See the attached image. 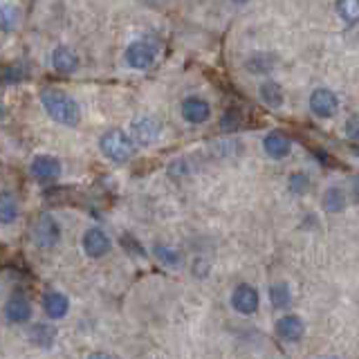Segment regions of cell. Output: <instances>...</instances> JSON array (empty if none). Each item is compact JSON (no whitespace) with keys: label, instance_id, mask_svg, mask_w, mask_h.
<instances>
[{"label":"cell","instance_id":"18","mask_svg":"<svg viewBox=\"0 0 359 359\" xmlns=\"http://www.w3.org/2000/svg\"><path fill=\"white\" fill-rule=\"evenodd\" d=\"M269 301H272V306L276 310H285L290 303H292V292H290V285L285 280H278V283L269 285Z\"/></svg>","mask_w":359,"mask_h":359},{"label":"cell","instance_id":"19","mask_svg":"<svg viewBox=\"0 0 359 359\" xmlns=\"http://www.w3.org/2000/svg\"><path fill=\"white\" fill-rule=\"evenodd\" d=\"M346 207V194L339 187H330L328 191L323 194V209L330 211V213H339Z\"/></svg>","mask_w":359,"mask_h":359},{"label":"cell","instance_id":"32","mask_svg":"<svg viewBox=\"0 0 359 359\" xmlns=\"http://www.w3.org/2000/svg\"><path fill=\"white\" fill-rule=\"evenodd\" d=\"M142 3H155V0H142Z\"/></svg>","mask_w":359,"mask_h":359},{"label":"cell","instance_id":"30","mask_svg":"<svg viewBox=\"0 0 359 359\" xmlns=\"http://www.w3.org/2000/svg\"><path fill=\"white\" fill-rule=\"evenodd\" d=\"M88 359H112V357L108 353H93Z\"/></svg>","mask_w":359,"mask_h":359},{"label":"cell","instance_id":"3","mask_svg":"<svg viewBox=\"0 0 359 359\" xmlns=\"http://www.w3.org/2000/svg\"><path fill=\"white\" fill-rule=\"evenodd\" d=\"M160 135H162V121L157 117L144 115V117L133 119V123H130V137L142 146H149V144L157 142Z\"/></svg>","mask_w":359,"mask_h":359},{"label":"cell","instance_id":"26","mask_svg":"<svg viewBox=\"0 0 359 359\" xmlns=\"http://www.w3.org/2000/svg\"><path fill=\"white\" fill-rule=\"evenodd\" d=\"M222 130H233V128H238L241 126V112L236 110V108H229L227 112L222 115Z\"/></svg>","mask_w":359,"mask_h":359},{"label":"cell","instance_id":"33","mask_svg":"<svg viewBox=\"0 0 359 359\" xmlns=\"http://www.w3.org/2000/svg\"><path fill=\"white\" fill-rule=\"evenodd\" d=\"M233 3H245V0H233Z\"/></svg>","mask_w":359,"mask_h":359},{"label":"cell","instance_id":"10","mask_svg":"<svg viewBox=\"0 0 359 359\" xmlns=\"http://www.w3.org/2000/svg\"><path fill=\"white\" fill-rule=\"evenodd\" d=\"M5 317L9 323H25L32 319V306L22 294H11L5 303Z\"/></svg>","mask_w":359,"mask_h":359},{"label":"cell","instance_id":"15","mask_svg":"<svg viewBox=\"0 0 359 359\" xmlns=\"http://www.w3.org/2000/svg\"><path fill=\"white\" fill-rule=\"evenodd\" d=\"M52 65H54V70H56V72L70 74V72H74L76 67H79V56H76L70 48H65V45H61V48H56V50L52 52Z\"/></svg>","mask_w":359,"mask_h":359},{"label":"cell","instance_id":"8","mask_svg":"<svg viewBox=\"0 0 359 359\" xmlns=\"http://www.w3.org/2000/svg\"><path fill=\"white\" fill-rule=\"evenodd\" d=\"M32 175L34 180H39L43 184L54 182V180L61 175V162L52 155H39L36 160L32 162Z\"/></svg>","mask_w":359,"mask_h":359},{"label":"cell","instance_id":"28","mask_svg":"<svg viewBox=\"0 0 359 359\" xmlns=\"http://www.w3.org/2000/svg\"><path fill=\"white\" fill-rule=\"evenodd\" d=\"M348 135H351L353 140H359V119L348 121Z\"/></svg>","mask_w":359,"mask_h":359},{"label":"cell","instance_id":"31","mask_svg":"<svg viewBox=\"0 0 359 359\" xmlns=\"http://www.w3.org/2000/svg\"><path fill=\"white\" fill-rule=\"evenodd\" d=\"M353 153H355V155H359V146H353Z\"/></svg>","mask_w":359,"mask_h":359},{"label":"cell","instance_id":"23","mask_svg":"<svg viewBox=\"0 0 359 359\" xmlns=\"http://www.w3.org/2000/svg\"><path fill=\"white\" fill-rule=\"evenodd\" d=\"M155 256L160 258L162 265H168V267H177L180 263H182V256H180L173 247H168V245H157L155 247Z\"/></svg>","mask_w":359,"mask_h":359},{"label":"cell","instance_id":"22","mask_svg":"<svg viewBox=\"0 0 359 359\" xmlns=\"http://www.w3.org/2000/svg\"><path fill=\"white\" fill-rule=\"evenodd\" d=\"M274 56H269V54H256L254 59L247 61V70L254 72V74H261V72H269L272 70V65H274Z\"/></svg>","mask_w":359,"mask_h":359},{"label":"cell","instance_id":"27","mask_svg":"<svg viewBox=\"0 0 359 359\" xmlns=\"http://www.w3.org/2000/svg\"><path fill=\"white\" fill-rule=\"evenodd\" d=\"M22 76H25V74H22V67L20 65H9V67H5V83H16V81H20Z\"/></svg>","mask_w":359,"mask_h":359},{"label":"cell","instance_id":"16","mask_svg":"<svg viewBox=\"0 0 359 359\" xmlns=\"http://www.w3.org/2000/svg\"><path fill=\"white\" fill-rule=\"evenodd\" d=\"M56 339V328L48 323H34L29 328V341L41 348H50Z\"/></svg>","mask_w":359,"mask_h":359},{"label":"cell","instance_id":"9","mask_svg":"<svg viewBox=\"0 0 359 359\" xmlns=\"http://www.w3.org/2000/svg\"><path fill=\"white\" fill-rule=\"evenodd\" d=\"M81 245H83V252L88 256H93V258H101V256H106L110 252V238L101 229H97V227L88 229L83 233Z\"/></svg>","mask_w":359,"mask_h":359},{"label":"cell","instance_id":"4","mask_svg":"<svg viewBox=\"0 0 359 359\" xmlns=\"http://www.w3.org/2000/svg\"><path fill=\"white\" fill-rule=\"evenodd\" d=\"M155 56H157V50L149 41H135L126 50V61L130 67H135V70H149V67L155 63Z\"/></svg>","mask_w":359,"mask_h":359},{"label":"cell","instance_id":"17","mask_svg":"<svg viewBox=\"0 0 359 359\" xmlns=\"http://www.w3.org/2000/svg\"><path fill=\"white\" fill-rule=\"evenodd\" d=\"M258 95H261V101L272 108H280L283 106V88H280L276 81H265L258 88Z\"/></svg>","mask_w":359,"mask_h":359},{"label":"cell","instance_id":"24","mask_svg":"<svg viewBox=\"0 0 359 359\" xmlns=\"http://www.w3.org/2000/svg\"><path fill=\"white\" fill-rule=\"evenodd\" d=\"M308 187H310V177L306 173H292V177H290V189L294 191V194H299V196L306 194Z\"/></svg>","mask_w":359,"mask_h":359},{"label":"cell","instance_id":"12","mask_svg":"<svg viewBox=\"0 0 359 359\" xmlns=\"http://www.w3.org/2000/svg\"><path fill=\"white\" fill-rule=\"evenodd\" d=\"M211 115V108L205 99L200 97H187L182 101V117L189 123H205Z\"/></svg>","mask_w":359,"mask_h":359},{"label":"cell","instance_id":"5","mask_svg":"<svg viewBox=\"0 0 359 359\" xmlns=\"http://www.w3.org/2000/svg\"><path fill=\"white\" fill-rule=\"evenodd\" d=\"M337 108H339V101H337L334 93L328 88H317L310 95V110L312 115H317L319 119H330Z\"/></svg>","mask_w":359,"mask_h":359},{"label":"cell","instance_id":"25","mask_svg":"<svg viewBox=\"0 0 359 359\" xmlns=\"http://www.w3.org/2000/svg\"><path fill=\"white\" fill-rule=\"evenodd\" d=\"M0 18H3V29L11 32V27L18 22V9L11 5H3V14H0Z\"/></svg>","mask_w":359,"mask_h":359},{"label":"cell","instance_id":"20","mask_svg":"<svg viewBox=\"0 0 359 359\" xmlns=\"http://www.w3.org/2000/svg\"><path fill=\"white\" fill-rule=\"evenodd\" d=\"M337 14L348 25H355V22H359V0H337Z\"/></svg>","mask_w":359,"mask_h":359},{"label":"cell","instance_id":"11","mask_svg":"<svg viewBox=\"0 0 359 359\" xmlns=\"http://www.w3.org/2000/svg\"><path fill=\"white\" fill-rule=\"evenodd\" d=\"M276 334L283 341H299L306 334V323L297 314H285L276 321Z\"/></svg>","mask_w":359,"mask_h":359},{"label":"cell","instance_id":"21","mask_svg":"<svg viewBox=\"0 0 359 359\" xmlns=\"http://www.w3.org/2000/svg\"><path fill=\"white\" fill-rule=\"evenodd\" d=\"M16 216H18V205L14 202V196H11L9 191H5L3 200H0V220H3L5 224H9Z\"/></svg>","mask_w":359,"mask_h":359},{"label":"cell","instance_id":"14","mask_svg":"<svg viewBox=\"0 0 359 359\" xmlns=\"http://www.w3.org/2000/svg\"><path fill=\"white\" fill-rule=\"evenodd\" d=\"M43 310L54 321L63 319L67 310H70V301H67V297L61 294V292H48V294L43 297Z\"/></svg>","mask_w":359,"mask_h":359},{"label":"cell","instance_id":"13","mask_svg":"<svg viewBox=\"0 0 359 359\" xmlns=\"http://www.w3.org/2000/svg\"><path fill=\"white\" fill-rule=\"evenodd\" d=\"M263 149L269 157H274V160H280V157H285L292 149V142L285 133H280V130H272V133H267L265 135V140H263Z\"/></svg>","mask_w":359,"mask_h":359},{"label":"cell","instance_id":"2","mask_svg":"<svg viewBox=\"0 0 359 359\" xmlns=\"http://www.w3.org/2000/svg\"><path fill=\"white\" fill-rule=\"evenodd\" d=\"M99 149L108 157V160L123 164L135 155V140L123 130H119V128H110V130H106L104 135H101Z\"/></svg>","mask_w":359,"mask_h":359},{"label":"cell","instance_id":"6","mask_svg":"<svg viewBox=\"0 0 359 359\" xmlns=\"http://www.w3.org/2000/svg\"><path fill=\"white\" fill-rule=\"evenodd\" d=\"M34 241L43 250H50L61 241V224L52 216H41V220L34 224Z\"/></svg>","mask_w":359,"mask_h":359},{"label":"cell","instance_id":"7","mask_svg":"<svg viewBox=\"0 0 359 359\" xmlns=\"http://www.w3.org/2000/svg\"><path fill=\"white\" fill-rule=\"evenodd\" d=\"M258 303H261V297H258V290L250 283H241L238 287L233 290L231 294V306L236 312L241 314H254L258 310Z\"/></svg>","mask_w":359,"mask_h":359},{"label":"cell","instance_id":"29","mask_svg":"<svg viewBox=\"0 0 359 359\" xmlns=\"http://www.w3.org/2000/svg\"><path fill=\"white\" fill-rule=\"evenodd\" d=\"M351 189H353L355 200L359 202V175H353V180H351Z\"/></svg>","mask_w":359,"mask_h":359},{"label":"cell","instance_id":"1","mask_svg":"<svg viewBox=\"0 0 359 359\" xmlns=\"http://www.w3.org/2000/svg\"><path fill=\"white\" fill-rule=\"evenodd\" d=\"M41 104L45 112L63 126H76L81 121V108L70 95L59 88H45L41 93Z\"/></svg>","mask_w":359,"mask_h":359}]
</instances>
